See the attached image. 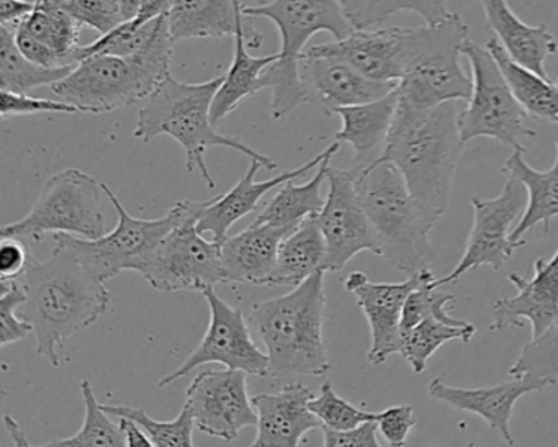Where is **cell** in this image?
Masks as SVG:
<instances>
[{"instance_id":"54","label":"cell","mask_w":558,"mask_h":447,"mask_svg":"<svg viewBox=\"0 0 558 447\" xmlns=\"http://www.w3.org/2000/svg\"><path fill=\"white\" fill-rule=\"evenodd\" d=\"M21 2H27V4L37 5L40 0H21Z\"/></svg>"},{"instance_id":"29","label":"cell","mask_w":558,"mask_h":447,"mask_svg":"<svg viewBox=\"0 0 558 447\" xmlns=\"http://www.w3.org/2000/svg\"><path fill=\"white\" fill-rule=\"evenodd\" d=\"M554 165L547 171H537L531 168L522 158L521 153H512L505 165L502 172L521 182L527 191V207L519 220L518 227L512 230L511 243L522 247L525 244L524 234L534 230L537 225H544L545 233L550 227L551 218L558 217V138L555 142Z\"/></svg>"},{"instance_id":"50","label":"cell","mask_w":558,"mask_h":447,"mask_svg":"<svg viewBox=\"0 0 558 447\" xmlns=\"http://www.w3.org/2000/svg\"><path fill=\"white\" fill-rule=\"evenodd\" d=\"M119 420L120 426H122L123 433H125L126 446L156 447L151 436L136 421L129 420V418H119Z\"/></svg>"},{"instance_id":"14","label":"cell","mask_w":558,"mask_h":447,"mask_svg":"<svg viewBox=\"0 0 558 447\" xmlns=\"http://www.w3.org/2000/svg\"><path fill=\"white\" fill-rule=\"evenodd\" d=\"M470 204L473 208V227L462 259L452 273L434 280L430 283L433 289L456 283L463 274L476 267L492 266L499 270L519 250L509 237L514 230L512 225L521 220L527 207V191L521 182L508 178L498 197H472Z\"/></svg>"},{"instance_id":"30","label":"cell","mask_w":558,"mask_h":447,"mask_svg":"<svg viewBox=\"0 0 558 447\" xmlns=\"http://www.w3.org/2000/svg\"><path fill=\"white\" fill-rule=\"evenodd\" d=\"M326 256L328 247L318 217L306 218L280 244L276 267L264 286L296 289L316 273L325 270Z\"/></svg>"},{"instance_id":"8","label":"cell","mask_w":558,"mask_h":447,"mask_svg":"<svg viewBox=\"0 0 558 447\" xmlns=\"http://www.w3.org/2000/svg\"><path fill=\"white\" fill-rule=\"evenodd\" d=\"M466 40L469 25L457 14L440 24L411 28L410 63L397 86L398 100L420 110L469 100L472 77L460 67Z\"/></svg>"},{"instance_id":"35","label":"cell","mask_w":558,"mask_h":447,"mask_svg":"<svg viewBox=\"0 0 558 447\" xmlns=\"http://www.w3.org/2000/svg\"><path fill=\"white\" fill-rule=\"evenodd\" d=\"M345 17L354 31H371L374 25L384 24L398 12H413L426 25L440 24L453 12L447 8V0H339Z\"/></svg>"},{"instance_id":"7","label":"cell","mask_w":558,"mask_h":447,"mask_svg":"<svg viewBox=\"0 0 558 447\" xmlns=\"http://www.w3.org/2000/svg\"><path fill=\"white\" fill-rule=\"evenodd\" d=\"M355 185L380 256L410 276L429 269L436 256L430 243L433 228L424 221L400 171L377 159L355 174Z\"/></svg>"},{"instance_id":"23","label":"cell","mask_w":558,"mask_h":447,"mask_svg":"<svg viewBox=\"0 0 558 447\" xmlns=\"http://www.w3.org/2000/svg\"><path fill=\"white\" fill-rule=\"evenodd\" d=\"M312 398V390L299 382L277 394L251 398L257 413V434L250 447H300L306 433L322 430L318 418L310 411Z\"/></svg>"},{"instance_id":"46","label":"cell","mask_w":558,"mask_h":447,"mask_svg":"<svg viewBox=\"0 0 558 447\" xmlns=\"http://www.w3.org/2000/svg\"><path fill=\"white\" fill-rule=\"evenodd\" d=\"M34 254L22 238H2L0 243V279L19 280L31 266Z\"/></svg>"},{"instance_id":"25","label":"cell","mask_w":558,"mask_h":447,"mask_svg":"<svg viewBox=\"0 0 558 447\" xmlns=\"http://www.w3.org/2000/svg\"><path fill=\"white\" fill-rule=\"evenodd\" d=\"M397 89L387 97L361 106L341 107L332 116L342 120V129L336 133L335 142L348 143L354 149L352 171L355 174L367 169L380 158L397 112Z\"/></svg>"},{"instance_id":"43","label":"cell","mask_w":558,"mask_h":447,"mask_svg":"<svg viewBox=\"0 0 558 447\" xmlns=\"http://www.w3.org/2000/svg\"><path fill=\"white\" fill-rule=\"evenodd\" d=\"M27 302V292L21 280L0 279V345L9 346L22 341L34 333V326L19 315V310Z\"/></svg>"},{"instance_id":"16","label":"cell","mask_w":558,"mask_h":447,"mask_svg":"<svg viewBox=\"0 0 558 447\" xmlns=\"http://www.w3.org/2000/svg\"><path fill=\"white\" fill-rule=\"evenodd\" d=\"M247 374L241 371H205L192 380L184 403L195 427L215 439L231 440L244 427L256 426L257 413L250 400Z\"/></svg>"},{"instance_id":"36","label":"cell","mask_w":558,"mask_h":447,"mask_svg":"<svg viewBox=\"0 0 558 447\" xmlns=\"http://www.w3.org/2000/svg\"><path fill=\"white\" fill-rule=\"evenodd\" d=\"M81 395L86 410L81 430L74 436L53 439L40 447H129L122 426L104 411L89 380L81 382Z\"/></svg>"},{"instance_id":"5","label":"cell","mask_w":558,"mask_h":447,"mask_svg":"<svg viewBox=\"0 0 558 447\" xmlns=\"http://www.w3.org/2000/svg\"><path fill=\"white\" fill-rule=\"evenodd\" d=\"M325 270L310 277L287 295L256 303L251 322L269 358L267 377L328 374V352L323 341Z\"/></svg>"},{"instance_id":"31","label":"cell","mask_w":558,"mask_h":447,"mask_svg":"<svg viewBox=\"0 0 558 447\" xmlns=\"http://www.w3.org/2000/svg\"><path fill=\"white\" fill-rule=\"evenodd\" d=\"M341 148V143L335 142L328 146V156L318 166L315 178L306 184L299 185L295 181L280 185L277 194L267 202L264 210L257 215L253 224L270 225L283 230H295L306 218L318 217L325 207L326 198L322 195L323 182L328 178L331 159Z\"/></svg>"},{"instance_id":"15","label":"cell","mask_w":558,"mask_h":447,"mask_svg":"<svg viewBox=\"0 0 558 447\" xmlns=\"http://www.w3.org/2000/svg\"><path fill=\"white\" fill-rule=\"evenodd\" d=\"M326 181L329 191L325 207L318 215L319 227L328 247L326 273L344 269L349 261L362 251L380 256L377 238L359 198L354 171L329 166Z\"/></svg>"},{"instance_id":"11","label":"cell","mask_w":558,"mask_h":447,"mask_svg":"<svg viewBox=\"0 0 558 447\" xmlns=\"http://www.w3.org/2000/svg\"><path fill=\"white\" fill-rule=\"evenodd\" d=\"M102 189L119 215V224L113 231L99 240H83L63 233L54 234V240L63 241L94 276L107 282L125 270L136 273L162 238L181 224L187 207L185 201L178 202L165 217L145 220L132 217L109 185L102 184Z\"/></svg>"},{"instance_id":"20","label":"cell","mask_w":558,"mask_h":447,"mask_svg":"<svg viewBox=\"0 0 558 447\" xmlns=\"http://www.w3.org/2000/svg\"><path fill=\"white\" fill-rule=\"evenodd\" d=\"M509 280L518 289L514 297L493 302V323L489 331L498 333L509 326L522 328L531 323L532 339L544 335L558 316V250L550 259L538 257L534 263V277L524 279L509 274Z\"/></svg>"},{"instance_id":"52","label":"cell","mask_w":558,"mask_h":447,"mask_svg":"<svg viewBox=\"0 0 558 447\" xmlns=\"http://www.w3.org/2000/svg\"><path fill=\"white\" fill-rule=\"evenodd\" d=\"M120 11H122L123 22L133 21L138 15L142 0H119Z\"/></svg>"},{"instance_id":"3","label":"cell","mask_w":558,"mask_h":447,"mask_svg":"<svg viewBox=\"0 0 558 447\" xmlns=\"http://www.w3.org/2000/svg\"><path fill=\"white\" fill-rule=\"evenodd\" d=\"M223 77L205 83H182L169 74L161 86L143 102L138 112L133 138L149 143L156 136H171L185 153V168L189 172H201L210 191L217 182L208 171L205 156L210 148H228L250 159L263 162L267 171H276L277 162L269 156L256 152L234 136L218 132L211 122V106L223 84Z\"/></svg>"},{"instance_id":"34","label":"cell","mask_w":558,"mask_h":447,"mask_svg":"<svg viewBox=\"0 0 558 447\" xmlns=\"http://www.w3.org/2000/svg\"><path fill=\"white\" fill-rule=\"evenodd\" d=\"M17 27L25 28L32 37L53 51L64 67H76L84 27L66 12L38 2L35 11Z\"/></svg>"},{"instance_id":"51","label":"cell","mask_w":558,"mask_h":447,"mask_svg":"<svg viewBox=\"0 0 558 447\" xmlns=\"http://www.w3.org/2000/svg\"><path fill=\"white\" fill-rule=\"evenodd\" d=\"M4 426L8 430V433L11 434L12 443H14L15 447H35L32 446L31 440H28L27 433L22 430L19 421L15 420L11 414H5L4 416Z\"/></svg>"},{"instance_id":"45","label":"cell","mask_w":558,"mask_h":447,"mask_svg":"<svg viewBox=\"0 0 558 447\" xmlns=\"http://www.w3.org/2000/svg\"><path fill=\"white\" fill-rule=\"evenodd\" d=\"M375 424L390 447H404L408 434L416 426V414L411 404H397L377 413Z\"/></svg>"},{"instance_id":"13","label":"cell","mask_w":558,"mask_h":447,"mask_svg":"<svg viewBox=\"0 0 558 447\" xmlns=\"http://www.w3.org/2000/svg\"><path fill=\"white\" fill-rule=\"evenodd\" d=\"M202 295L210 309L207 333L197 349L185 359L184 364L162 377L158 387H169L205 364H221L231 371L267 377L269 358L254 342L243 312L225 302L215 292V287H208Z\"/></svg>"},{"instance_id":"17","label":"cell","mask_w":558,"mask_h":447,"mask_svg":"<svg viewBox=\"0 0 558 447\" xmlns=\"http://www.w3.org/2000/svg\"><path fill=\"white\" fill-rule=\"evenodd\" d=\"M433 276V270L426 269L413 274L404 282L377 283L371 282L368 277L359 270L349 274L344 280V289L354 293L371 326L372 342L367 352V361L371 364L381 365L391 354H401V316L404 302L413 290L423 286Z\"/></svg>"},{"instance_id":"26","label":"cell","mask_w":558,"mask_h":447,"mask_svg":"<svg viewBox=\"0 0 558 447\" xmlns=\"http://www.w3.org/2000/svg\"><path fill=\"white\" fill-rule=\"evenodd\" d=\"M292 231L251 224L241 233L227 238L221 243V259L228 283L264 286L276 267L280 244Z\"/></svg>"},{"instance_id":"24","label":"cell","mask_w":558,"mask_h":447,"mask_svg":"<svg viewBox=\"0 0 558 447\" xmlns=\"http://www.w3.org/2000/svg\"><path fill=\"white\" fill-rule=\"evenodd\" d=\"M263 44V35L246 19L234 35L233 61L211 106V122L215 126L221 125L247 97L264 90V73L279 61L280 55L253 57L247 51L250 48H259Z\"/></svg>"},{"instance_id":"33","label":"cell","mask_w":558,"mask_h":447,"mask_svg":"<svg viewBox=\"0 0 558 447\" xmlns=\"http://www.w3.org/2000/svg\"><path fill=\"white\" fill-rule=\"evenodd\" d=\"M76 67L41 68L21 53L14 32L0 27V89L15 94H31L38 87H51L70 76Z\"/></svg>"},{"instance_id":"47","label":"cell","mask_w":558,"mask_h":447,"mask_svg":"<svg viewBox=\"0 0 558 447\" xmlns=\"http://www.w3.org/2000/svg\"><path fill=\"white\" fill-rule=\"evenodd\" d=\"M323 447H381L377 437V424L365 423L352 431L326 430L323 427Z\"/></svg>"},{"instance_id":"53","label":"cell","mask_w":558,"mask_h":447,"mask_svg":"<svg viewBox=\"0 0 558 447\" xmlns=\"http://www.w3.org/2000/svg\"><path fill=\"white\" fill-rule=\"evenodd\" d=\"M257 5H267L270 4V2H274V0H256Z\"/></svg>"},{"instance_id":"37","label":"cell","mask_w":558,"mask_h":447,"mask_svg":"<svg viewBox=\"0 0 558 447\" xmlns=\"http://www.w3.org/2000/svg\"><path fill=\"white\" fill-rule=\"evenodd\" d=\"M476 328L469 326H450L437 322L436 318H426L417 323L414 328L403 335V349L401 355L411 365L413 372L423 374L427 369L430 355L449 341H472Z\"/></svg>"},{"instance_id":"44","label":"cell","mask_w":558,"mask_h":447,"mask_svg":"<svg viewBox=\"0 0 558 447\" xmlns=\"http://www.w3.org/2000/svg\"><path fill=\"white\" fill-rule=\"evenodd\" d=\"M40 113H61V116H77L80 109L64 100L37 99L31 94H15L2 90L0 99V119L8 122L14 117L40 116Z\"/></svg>"},{"instance_id":"28","label":"cell","mask_w":558,"mask_h":447,"mask_svg":"<svg viewBox=\"0 0 558 447\" xmlns=\"http://www.w3.org/2000/svg\"><path fill=\"white\" fill-rule=\"evenodd\" d=\"M246 0H174L168 12L172 40H205L234 37L244 15Z\"/></svg>"},{"instance_id":"41","label":"cell","mask_w":558,"mask_h":447,"mask_svg":"<svg viewBox=\"0 0 558 447\" xmlns=\"http://www.w3.org/2000/svg\"><path fill=\"white\" fill-rule=\"evenodd\" d=\"M310 411L318 418L323 427L331 431H352L365 423H375L377 413L361 410L336 394L332 385L323 384L318 397H313L308 403Z\"/></svg>"},{"instance_id":"2","label":"cell","mask_w":558,"mask_h":447,"mask_svg":"<svg viewBox=\"0 0 558 447\" xmlns=\"http://www.w3.org/2000/svg\"><path fill=\"white\" fill-rule=\"evenodd\" d=\"M457 102L430 110L413 109L398 100L380 161L403 176L427 227L434 228L449 207L453 176L465 143L460 138Z\"/></svg>"},{"instance_id":"1","label":"cell","mask_w":558,"mask_h":447,"mask_svg":"<svg viewBox=\"0 0 558 447\" xmlns=\"http://www.w3.org/2000/svg\"><path fill=\"white\" fill-rule=\"evenodd\" d=\"M54 241L50 259L34 257L19 279L27 292L19 315L34 326L38 354L58 369L63 364L61 349L68 339L89 328L109 310L110 292L71 247Z\"/></svg>"},{"instance_id":"18","label":"cell","mask_w":558,"mask_h":447,"mask_svg":"<svg viewBox=\"0 0 558 447\" xmlns=\"http://www.w3.org/2000/svg\"><path fill=\"white\" fill-rule=\"evenodd\" d=\"M408 28L354 31L344 40L316 45L306 57L335 58L344 61L368 80L377 83H400L407 73Z\"/></svg>"},{"instance_id":"9","label":"cell","mask_w":558,"mask_h":447,"mask_svg":"<svg viewBox=\"0 0 558 447\" xmlns=\"http://www.w3.org/2000/svg\"><path fill=\"white\" fill-rule=\"evenodd\" d=\"M102 184L80 169H64L45 182L27 217L2 228V238L44 241L47 234H71L83 240L106 237Z\"/></svg>"},{"instance_id":"6","label":"cell","mask_w":558,"mask_h":447,"mask_svg":"<svg viewBox=\"0 0 558 447\" xmlns=\"http://www.w3.org/2000/svg\"><path fill=\"white\" fill-rule=\"evenodd\" d=\"M246 17H264L274 22L280 34V58L264 73V89L272 93L270 113L282 120L302 104H308L300 60L306 44L319 32H328L336 41L354 32L339 0H274L267 5H246Z\"/></svg>"},{"instance_id":"39","label":"cell","mask_w":558,"mask_h":447,"mask_svg":"<svg viewBox=\"0 0 558 447\" xmlns=\"http://www.w3.org/2000/svg\"><path fill=\"white\" fill-rule=\"evenodd\" d=\"M511 378H529V380L555 384L558 378V316L550 328L531 339L522 349L514 364L509 369Z\"/></svg>"},{"instance_id":"21","label":"cell","mask_w":558,"mask_h":447,"mask_svg":"<svg viewBox=\"0 0 558 447\" xmlns=\"http://www.w3.org/2000/svg\"><path fill=\"white\" fill-rule=\"evenodd\" d=\"M300 77L308 104H319L328 113L341 107L361 106L384 99L397 89L395 83H377L335 58L306 57L300 60Z\"/></svg>"},{"instance_id":"42","label":"cell","mask_w":558,"mask_h":447,"mask_svg":"<svg viewBox=\"0 0 558 447\" xmlns=\"http://www.w3.org/2000/svg\"><path fill=\"white\" fill-rule=\"evenodd\" d=\"M44 4L60 9L100 35L109 34L123 24L119 0H40Z\"/></svg>"},{"instance_id":"49","label":"cell","mask_w":558,"mask_h":447,"mask_svg":"<svg viewBox=\"0 0 558 447\" xmlns=\"http://www.w3.org/2000/svg\"><path fill=\"white\" fill-rule=\"evenodd\" d=\"M174 0H142L138 15L133 21L136 25H146L156 19L165 17L171 11Z\"/></svg>"},{"instance_id":"32","label":"cell","mask_w":558,"mask_h":447,"mask_svg":"<svg viewBox=\"0 0 558 447\" xmlns=\"http://www.w3.org/2000/svg\"><path fill=\"white\" fill-rule=\"evenodd\" d=\"M486 48L525 113L532 119L558 125V87L551 83L550 77L538 76L534 71L512 61L496 38H492Z\"/></svg>"},{"instance_id":"4","label":"cell","mask_w":558,"mask_h":447,"mask_svg":"<svg viewBox=\"0 0 558 447\" xmlns=\"http://www.w3.org/2000/svg\"><path fill=\"white\" fill-rule=\"evenodd\" d=\"M174 45L165 15L151 41L140 53L130 58L109 55L86 58L50 89L81 113L90 116L143 104L172 74Z\"/></svg>"},{"instance_id":"19","label":"cell","mask_w":558,"mask_h":447,"mask_svg":"<svg viewBox=\"0 0 558 447\" xmlns=\"http://www.w3.org/2000/svg\"><path fill=\"white\" fill-rule=\"evenodd\" d=\"M326 156H328V148L319 153L315 159L306 162V165L260 182L254 181V179H256L257 172L264 168V165L257 161V159H250L247 171L244 172L243 178L236 182V185L231 191H228L227 194L218 195V197H214L211 201L195 202L198 233L204 234V237L208 234L215 243H223L228 238L230 228L238 224L241 218L253 214L259 202L270 191L279 189L286 182L296 181V179L308 174L310 171L322 165Z\"/></svg>"},{"instance_id":"10","label":"cell","mask_w":558,"mask_h":447,"mask_svg":"<svg viewBox=\"0 0 558 447\" xmlns=\"http://www.w3.org/2000/svg\"><path fill=\"white\" fill-rule=\"evenodd\" d=\"M463 57L472 68V96L459 113L460 138L469 143L475 138H493L509 146L514 153L525 155L524 138H534V130L525 126V110L519 106L514 94L502 77L488 48L466 40Z\"/></svg>"},{"instance_id":"12","label":"cell","mask_w":558,"mask_h":447,"mask_svg":"<svg viewBox=\"0 0 558 447\" xmlns=\"http://www.w3.org/2000/svg\"><path fill=\"white\" fill-rule=\"evenodd\" d=\"M187 214L162 238L136 273L159 292H204L228 283L221 259V244L205 240L197 230L195 202L185 201Z\"/></svg>"},{"instance_id":"27","label":"cell","mask_w":558,"mask_h":447,"mask_svg":"<svg viewBox=\"0 0 558 447\" xmlns=\"http://www.w3.org/2000/svg\"><path fill=\"white\" fill-rule=\"evenodd\" d=\"M480 4L488 27L495 32L496 40L505 48L508 57L538 76L548 77L545 61L557 53L558 41L548 32L547 24L538 27L524 24L506 0H480Z\"/></svg>"},{"instance_id":"48","label":"cell","mask_w":558,"mask_h":447,"mask_svg":"<svg viewBox=\"0 0 558 447\" xmlns=\"http://www.w3.org/2000/svg\"><path fill=\"white\" fill-rule=\"evenodd\" d=\"M12 32H14L15 44H17L19 50H21V53L24 55L27 60H31L32 63L38 64V67L41 68H50V70L64 68L60 58H58L53 51L48 50L45 45H41L37 38L32 37L25 28L17 27Z\"/></svg>"},{"instance_id":"38","label":"cell","mask_w":558,"mask_h":447,"mask_svg":"<svg viewBox=\"0 0 558 447\" xmlns=\"http://www.w3.org/2000/svg\"><path fill=\"white\" fill-rule=\"evenodd\" d=\"M102 408L110 416L136 421L151 436L156 447H195V421L185 403L181 413L169 421L155 420L143 408L123 407V404H102Z\"/></svg>"},{"instance_id":"40","label":"cell","mask_w":558,"mask_h":447,"mask_svg":"<svg viewBox=\"0 0 558 447\" xmlns=\"http://www.w3.org/2000/svg\"><path fill=\"white\" fill-rule=\"evenodd\" d=\"M436 276L429 277L423 286L410 293L404 302L403 316H401V335L410 331L411 328L426 318H436L437 322L447 323L450 326H469L465 319L453 318L450 315V303H456V295L452 293L439 292L433 289L430 283Z\"/></svg>"},{"instance_id":"22","label":"cell","mask_w":558,"mask_h":447,"mask_svg":"<svg viewBox=\"0 0 558 447\" xmlns=\"http://www.w3.org/2000/svg\"><path fill=\"white\" fill-rule=\"evenodd\" d=\"M548 382L529 380V378H512L489 387L462 388L446 384L440 377L433 378L429 384L430 397L444 401L457 410L478 414L489 427L499 434L508 446H515L512 437L511 416L519 398L532 391L544 390Z\"/></svg>"}]
</instances>
